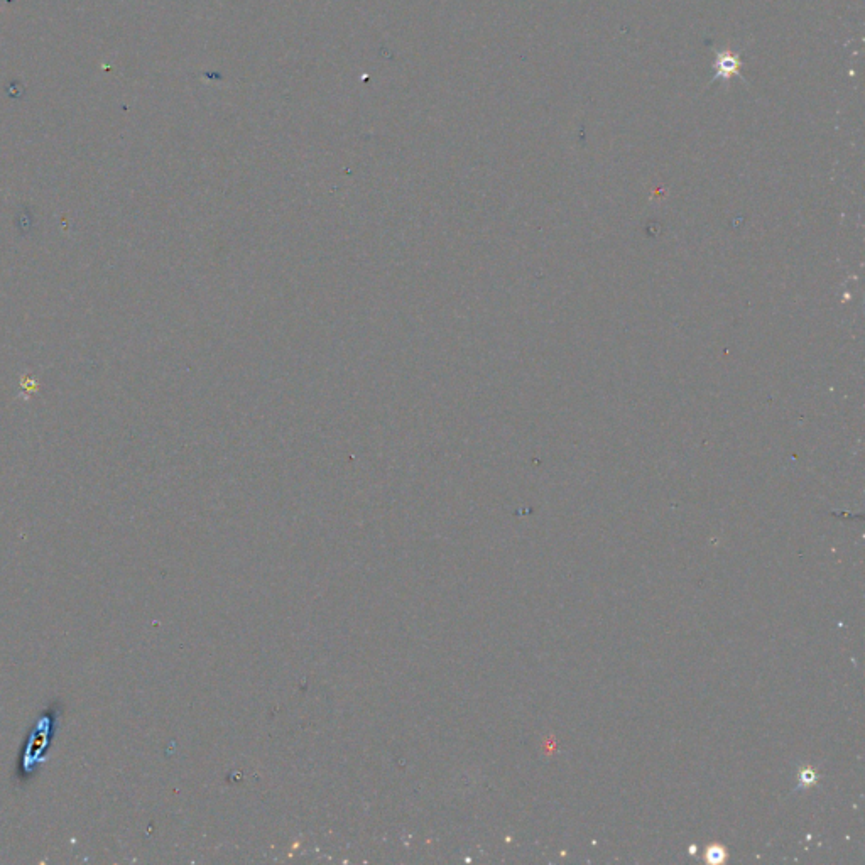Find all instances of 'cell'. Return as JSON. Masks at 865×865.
I'll use <instances>...</instances> for the list:
<instances>
[{"instance_id":"1","label":"cell","mask_w":865,"mask_h":865,"mask_svg":"<svg viewBox=\"0 0 865 865\" xmlns=\"http://www.w3.org/2000/svg\"><path fill=\"white\" fill-rule=\"evenodd\" d=\"M58 717H60V712H56L55 707L49 708L46 712L41 715V719L38 720V724L34 727L33 732L29 734L28 744H26V751H24V757H22V769L21 774H19V779H28L31 778V774L36 773L34 769L38 766L39 759L41 756L46 754V749L49 747V742H51V732H53V724L58 722Z\"/></svg>"}]
</instances>
